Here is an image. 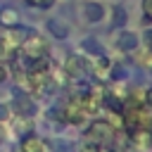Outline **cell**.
Returning <instances> with one entry per match:
<instances>
[{
    "instance_id": "obj_1",
    "label": "cell",
    "mask_w": 152,
    "mask_h": 152,
    "mask_svg": "<svg viewBox=\"0 0 152 152\" xmlns=\"http://www.w3.org/2000/svg\"><path fill=\"white\" fill-rule=\"evenodd\" d=\"M88 133H90V140H95V142L102 147V145H109V142L114 140V133H116V131H114V126H112L109 121H95Z\"/></svg>"
},
{
    "instance_id": "obj_2",
    "label": "cell",
    "mask_w": 152,
    "mask_h": 152,
    "mask_svg": "<svg viewBox=\"0 0 152 152\" xmlns=\"http://www.w3.org/2000/svg\"><path fill=\"white\" fill-rule=\"evenodd\" d=\"M12 109L19 114V116H33L36 114V102L28 97V95H24V93H19V90H14V100H12Z\"/></svg>"
},
{
    "instance_id": "obj_3",
    "label": "cell",
    "mask_w": 152,
    "mask_h": 152,
    "mask_svg": "<svg viewBox=\"0 0 152 152\" xmlns=\"http://www.w3.org/2000/svg\"><path fill=\"white\" fill-rule=\"evenodd\" d=\"M83 17H86V21H90V24L102 21V19H104V7H102L100 2H95V0H90V2L83 5Z\"/></svg>"
},
{
    "instance_id": "obj_4",
    "label": "cell",
    "mask_w": 152,
    "mask_h": 152,
    "mask_svg": "<svg viewBox=\"0 0 152 152\" xmlns=\"http://www.w3.org/2000/svg\"><path fill=\"white\" fill-rule=\"evenodd\" d=\"M116 45H119V50H124V52H133V50L138 48V36L131 33V31H124V33L116 38Z\"/></svg>"
},
{
    "instance_id": "obj_5",
    "label": "cell",
    "mask_w": 152,
    "mask_h": 152,
    "mask_svg": "<svg viewBox=\"0 0 152 152\" xmlns=\"http://www.w3.org/2000/svg\"><path fill=\"white\" fill-rule=\"evenodd\" d=\"M21 152H45V145L38 140V135H26L21 140Z\"/></svg>"
},
{
    "instance_id": "obj_6",
    "label": "cell",
    "mask_w": 152,
    "mask_h": 152,
    "mask_svg": "<svg viewBox=\"0 0 152 152\" xmlns=\"http://www.w3.org/2000/svg\"><path fill=\"white\" fill-rule=\"evenodd\" d=\"M0 24L14 28V26L19 24V14H17V10H12V7H2V10H0Z\"/></svg>"
},
{
    "instance_id": "obj_7",
    "label": "cell",
    "mask_w": 152,
    "mask_h": 152,
    "mask_svg": "<svg viewBox=\"0 0 152 152\" xmlns=\"http://www.w3.org/2000/svg\"><path fill=\"white\" fill-rule=\"evenodd\" d=\"M48 28H50V33H52L55 38H59V40L69 36V28H66L62 21H55V19H50V21H48Z\"/></svg>"
},
{
    "instance_id": "obj_8",
    "label": "cell",
    "mask_w": 152,
    "mask_h": 152,
    "mask_svg": "<svg viewBox=\"0 0 152 152\" xmlns=\"http://www.w3.org/2000/svg\"><path fill=\"white\" fill-rule=\"evenodd\" d=\"M50 147H52L55 152H74V142H71V140H64V138H55V140L50 142Z\"/></svg>"
},
{
    "instance_id": "obj_9",
    "label": "cell",
    "mask_w": 152,
    "mask_h": 152,
    "mask_svg": "<svg viewBox=\"0 0 152 152\" xmlns=\"http://www.w3.org/2000/svg\"><path fill=\"white\" fill-rule=\"evenodd\" d=\"M112 17H114V26H124V24L128 21V12H126L121 5H116V7H114Z\"/></svg>"
},
{
    "instance_id": "obj_10",
    "label": "cell",
    "mask_w": 152,
    "mask_h": 152,
    "mask_svg": "<svg viewBox=\"0 0 152 152\" xmlns=\"http://www.w3.org/2000/svg\"><path fill=\"white\" fill-rule=\"evenodd\" d=\"M81 69H83V62H81V59L71 57V59L66 62V71H69V76H74V78L81 76Z\"/></svg>"
},
{
    "instance_id": "obj_11",
    "label": "cell",
    "mask_w": 152,
    "mask_h": 152,
    "mask_svg": "<svg viewBox=\"0 0 152 152\" xmlns=\"http://www.w3.org/2000/svg\"><path fill=\"white\" fill-rule=\"evenodd\" d=\"M104 104H107L109 109H116V112H121V100H119V95L104 93Z\"/></svg>"
},
{
    "instance_id": "obj_12",
    "label": "cell",
    "mask_w": 152,
    "mask_h": 152,
    "mask_svg": "<svg viewBox=\"0 0 152 152\" xmlns=\"http://www.w3.org/2000/svg\"><path fill=\"white\" fill-rule=\"evenodd\" d=\"M109 76H112V78H114V81H121V78H124V76H126V69H124V66H119V64H116V66H112V69H109Z\"/></svg>"
},
{
    "instance_id": "obj_13",
    "label": "cell",
    "mask_w": 152,
    "mask_h": 152,
    "mask_svg": "<svg viewBox=\"0 0 152 152\" xmlns=\"http://www.w3.org/2000/svg\"><path fill=\"white\" fill-rule=\"evenodd\" d=\"M83 48H86V50H90V52H97V55H102V48H100L97 43H93V40H83Z\"/></svg>"
},
{
    "instance_id": "obj_14",
    "label": "cell",
    "mask_w": 152,
    "mask_h": 152,
    "mask_svg": "<svg viewBox=\"0 0 152 152\" xmlns=\"http://www.w3.org/2000/svg\"><path fill=\"white\" fill-rule=\"evenodd\" d=\"M81 152H100V145H97V142H86V145L81 147Z\"/></svg>"
},
{
    "instance_id": "obj_15",
    "label": "cell",
    "mask_w": 152,
    "mask_h": 152,
    "mask_svg": "<svg viewBox=\"0 0 152 152\" xmlns=\"http://www.w3.org/2000/svg\"><path fill=\"white\" fill-rule=\"evenodd\" d=\"M142 10L147 17H152V0H142Z\"/></svg>"
},
{
    "instance_id": "obj_16",
    "label": "cell",
    "mask_w": 152,
    "mask_h": 152,
    "mask_svg": "<svg viewBox=\"0 0 152 152\" xmlns=\"http://www.w3.org/2000/svg\"><path fill=\"white\" fill-rule=\"evenodd\" d=\"M142 93H145V95H142V100H145V102L152 107V88H147V90H142Z\"/></svg>"
},
{
    "instance_id": "obj_17",
    "label": "cell",
    "mask_w": 152,
    "mask_h": 152,
    "mask_svg": "<svg viewBox=\"0 0 152 152\" xmlns=\"http://www.w3.org/2000/svg\"><path fill=\"white\" fill-rule=\"evenodd\" d=\"M7 116H10V109H7L5 104H0V121H5Z\"/></svg>"
},
{
    "instance_id": "obj_18",
    "label": "cell",
    "mask_w": 152,
    "mask_h": 152,
    "mask_svg": "<svg viewBox=\"0 0 152 152\" xmlns=\"http://www.w3.org/2000/svg\"><path fill=\"white\" fill-rule=\"evenodd\" d=\"M145 43H147V48L152 50V28H147V31H145Z\"/></svg>"
},
{
    "instance_id": "obj_19",
    "label": "cell",
    "mask_w": 152,
    "mask_h": 152,
    "mask_svg": "<svg viewBox=\"0 0 152 152\" xmlns=\"http://www.w3.org/2000/svg\"><path fill=\"white\" fill-rule=\"evenodd\" d=\"M5 78H7V69H5V66H0V83H2Z\"/></svg>"
},
{
    "instance_id": "obj_20",
    "label": "cell",
    "mask_w": 152,
    "mask_h": 152,
    "mask_svg": "<svg viewBox=\"0 0 152 152\" xmlns=\"http://www.w3.org/2000/svg\"><path fill=\"white\" fill-rule=\"evenodd\" d=\"M5 50H7V48H5V40H2V38H0V57H2V55H5Z\"/></svg>"
},
{
    "instance_id": "obj_21",
    "label": "cell",
    "mask_w": 152,
    "mask_h": 152,
    "mask_svg": "<svg viewBox=\"0 0 152 152\" xmlns=\"http://www.w3.org/2000/svg\"><path fill=\"white\" fill-rule=\"evenodd\" d=\"M40 5H43V7H50V5H52V0H40Z\"/></svg>"
},
{
    "instance_id": "obj_22",
    "label": "cell",
    "mask_w": 152,
    "mask_h": 152,
    "mask_svg": "<svg viewBox=\"0 0 152 152\" xmlns=\"http://www.w3.org/2000/svg\"><path fill=\"white\" fill-rule=\"evenodd\" d=\"M2 138H5V131H2V128H0V142H2Z\"/></svg>"
}]
</instances>
